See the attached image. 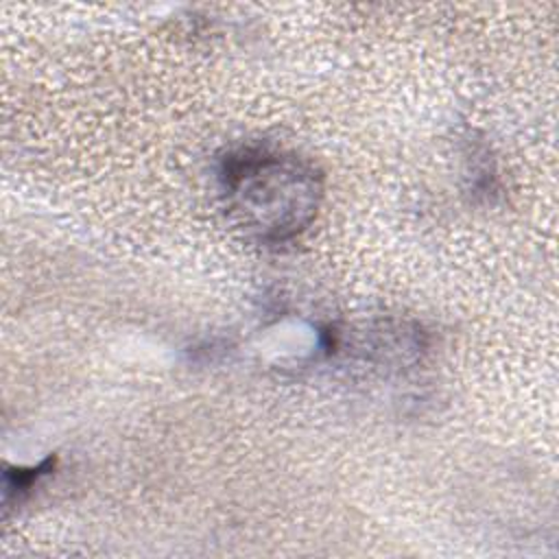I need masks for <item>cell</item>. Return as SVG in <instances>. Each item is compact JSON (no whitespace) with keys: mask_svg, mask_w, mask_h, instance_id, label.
Returning a JSON list of instances; mask_svg holds the SVG:
<instances>
[{"mask_svg":"<svg viewBox=\"0 0 559 559\" xmlns=\"http://www.w3.org/2000/svg\"><path fill=\"white\" fill-rule=\"evenodd\" d=\"M221 179L231 218L264 245L286 242L304 231L323 194L321 175L310 162L266 148L229 155Z\"/></svg>","mask_w":559,"mask_h":559,"instance_id":"obj_1","label":"cell"}]
</instances>
